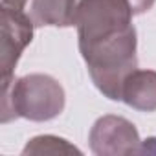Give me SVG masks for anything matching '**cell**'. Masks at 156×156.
<instances>
[{
  "mask_svg": "<svg viewBox=\"0 0 156 156\" xmlns=\"http://www.w3.org/2000/svg\"><path fill=\"white\" fill-rule=\"evenodd\" d=\"M75 11V0H33L30 19L35 26H72Z\"/></svg>",
  "mask_w": 156,
  "mask_h": 156,
  "instance_id": "5",
  "label": "cell"
},
{
  "mask_svg": "<svg viewBox=\"0 0 156 156\" xmlns=\"http://www.w3.org/2000/svg\"><path fill=\"white\" fill-rule=\"evenodd\" d=\"M64 94L57 81L48 75H30L13 87L15 118L24 116L35 121L51 119L61 114Z\"/></svg>",
  "mask_w": 156,
  "mask_h": 156,
  "instance_id": "2",
  "label": "cell"
},
{
  "mask_svg": "<svg viewBox=\"0 0 156 156\" xmlns=\"http://www.w3.org/2000/svg\"><path fill=\"white\" fill-rule=\"evenodd\" d=\"M2 22H4V39H2V73L4 83L11 73V68L17 64V59L24 46L31 42L33 20L24 15L22 9L2 6Z\"/></svg>",
  "mask_w": 156,
  "mask_h": 156,
  "instance_id": "3",
  "label": "cell"
},
{
  "mask_svg": "<svg viewBox=\"0 0 156 156\" xmlns=\"http://www.w3.org/2000/svg\"><path fill=\"white\" fill-rule=\"evenodd\" d=\"M127 2L130 4L132 11H134V15H136V13H143V11H147V9L152 6L154 0H127Z\"/></svg>",
  "mask_w": 156,
  "mask_h": 156,
  "instance_id": "6",
  "label": "cell"
},
{
  "mask_svg": "<svg viewBox=\"0 0 156 156\" xmlns=\"http://www.w3.org/2000/svg\"><path fill=\"white\" fill-rule=\"evenodd\" d=\"M132 15L127 0H81L75 11L79 50L96 87L110 99H121L123 83L136 70Z\"/></svg>",
  "mask_w": 156,
  "mask_h": 156,
  "instance_id": "1",
  "label": "cell"
},
{
  "mask_svg": "<svg viewBox=\"0 0 156 156\" xmlns=\"http://www.w3.org/2000/svg\"><path fill=\"white\" fill-rule=\"evenodd\" d=\"M121 99L140 110H154L156 108V73L154 72H140L134 70L123 83Z\"/></svg>",
  "mask_w": 156,
  "mask_h": 156,
  "instance_id": "4",
  "label": "cell"
}]
</instances>
